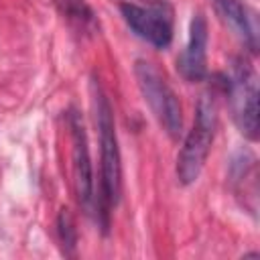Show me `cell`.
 Here are the masks:
<instances>
[{
  "instance_id": "1",
  "label": "cell",
  "mask_w": 260,
  "mask_h": 260,
  "mask_svg": "<svg viewBox=\"0 0 260 260\" xmlns=\"http://www.w3.org/2000/svg\"><path fill=\"white\" fill-rule=\"evenodd\" d=\"M91 104L95 126L100 132V158H102V195L98 201V215H102V225H108V213L114 205H118L122 195V158L114 124V110L110 100L100 83V79H91Z\"/></svg>"
},
{
  "instance_id": "2",
  "label": "cell",
  "mask_w": 260,
  "mask_h": 260,
  "mask_svg": "<svg viewBox=\"0 0 260 260\" xmlns=\"http://www.w3.org/2000/svg\"><path fill=\"white\" fill-rule=\"evenodd\" d=\"M217 130V102L213 93L205 91L197 100L195 120L187 132L181 152L177 156V179L181 185H191L199 179L209 156L213 136Z\"/></svg>"
},
{
  "instance_id": "3",
  "label": "cell",
  "mask_w": 260,
  "mask_h": 260,
  "mask_svg": "<svg viewBox=\"0 0 260 260\" xmlns=\"http://www.w3.org/2000/svg\"><path fill=\"white\" fill-rule=\"evenodd\" d=\"M134 77L142 93V100L148 106L150 114L156 118L158 126L173 140L179 138L183 130V112L167 79L160 75V71L150 61H144V59H138L134 63Z\"/></svg>"
},
{
  "instance_id": "4",
  "label": "cell",
  "mask_w": 260,
  "mask_h": 260,
  "mask_svg": "<svg viewBox=\"0 0 260 260\" xmlns=\"http://www.w3.org/2000/svg\"><path fill=\"white\" fill-rule=\"evenodd\" d=\"M225 91L232 108V118L238 130L248 138H258V77L248 59L240 57L232 65L225 79Z\"/></svg>"
},
{
  "instance_id": "5",
  "label": "cell",
  "mask_w": 260,
  "mask_h": 260,
  "mask_svg": "<svg viewBox=\"0 0 260 260\" xmlns=\"http://www.w3.org/2000/svg\"><path fill=\"white\" fill-rule=\"evenodd\" d=\"M126 24L136 37L156 49H167L173 41V8L167 2H150L146 6L126 2L120 6Z\"/></svg>"
},
{
  "instance_id": "6",
  "label": "cell",
  "mask_w": 260,
  "mask_h": 260,
  "mask_svg": "<svg viewBox=\"0 0 260 260\" xmlns=\"http://www.w3.org/2000/svg\"><path fill=\"white\" fill-rule=\"evenodd\" d=\"M69 128H71V144H73V187L79 205L85 213H91L95 207L93 195V175H91V160H89V146L87 134L81 122V116L71 110L69 112Z\"/></svg>"
},
{
  "instance_id": "7",
  "label": "cell",
  "mask_w": 260,
  "mask_h": 260,
  "mask_svg": "<svg viewBox=\"0 0 260 260\" xmlns=\"http://www.w3.org/2000/svg\"><path fill=\"white\" fill-rule=\"evenodd\" d=\"M207 18L197 10L189 22V39L177 61V69L187 81H201L207 75Z\"/></svg>"
},
{
  "instance_id": "8",
  "label": "cell",
  "mask_w": 260,
  "mask_h": 260,
  "mask_svg": "<svg viewBox=\"0 0 260 260\" xmlns=\"http://www.w3.org/2000/svg\"><path fill=\"white\" fill-rule=\"evenodd\" d=\"M219 16L230 24V28L244 41V45L256 53L258 51V22L254 10H250L240 0H213Z\"/></svg>"
},
{
  "instance_id": "9",
  "label": "cell",
  "mask_w": 260,
  "mask_h": 260,
  "mask_svg": "<svg viewBox=\"0 0 260 260\" xmlns=\"http://www.w3.org/2000/svg\"><path fill=\"white\" fill-rule=\"evenodd\" d=\"M51 2L77 32H93L98 28L95 12L85 0H51Z\"/></svg>"
},
{
  "instance_id": "10",
  "label": "cell",
  "mask_w": 260,
  "mask_h": 260,
  "mask_svg": "<svg viewBox=\"0 0 260 260\" xmlns=\"http://www.w3.org/2000/svg\"><path fill=\"white\" fill-rule=\"evenodd\" d=\"M57 232L61 238L63 252L67 256H73L75 244H77V230H75V221H73V215L69 213V209H61V213L57 217Z\"/></svg>"
}]
</instances>
